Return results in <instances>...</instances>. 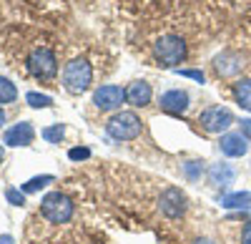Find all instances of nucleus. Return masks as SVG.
<instances>
[{
    "mask_svg": "<svg viewBox=\"0 0 251 244\" xmlns=\"http://www.w3.org/2000/svg\"><path fill=\"white\" fill-rule=\"evenodd\" d=\"M93 81V68L86 58H75L66 66L63 71V86H66L71 93H83Z\"/></svg>",
    "mask_w": 251,
    "mask_h": 244,
    "instance_id": "obj_1",
    "label": "nucleus"
},
{
    "mask_svg": "<svg viewBox=\"0 0 251 244\" xmlns=\"http://www.w3.org/2000/svg\"><path fill=\"white\" fill-rule=\"evenodd\" d=\"M40 214H43L50 224H66V221L73 217V201L66 194L53 191L40 201Z\"/></svg>",
    "mask_w": 251,
    "mask_h": 244,
    "instance_id": "obj_2",
    "label": "nucleus"
},
{
    "mask_svg": "<svg viewBox=\"0 0 251 244\" xmlns=\"http://www.w3.org/2000/svg\"><path fill=\"white\" fill-rule=\"evenodd\" d=\"M153 53H156L161 66L174 68L176 63H181V60L186 58V43L178 35H161L153 43Z\"/></svg>",
    "mask_w": 251,
    "mask_h": 244,
    "instance_id": "obj_3",
    "label": "nucleus"
},
{
    "mask_svg": "<svg viewBox=\"0 0 251 244\" xmlns=\"http://www.w3.org/2000/svg\"><path fill=\"white\" fill-rule=\"evenodd\" d=\"M106 129L116 141H133L141 134V118L131 111H121V113L108 118Z\"/></svg>",
    "mask_w": 251,
    "mask_h": 244,
    "instance_id": "obj_4",
    "label": "nucleus"
},
{
    "mask_svg": "<svg viewBox=\"0 0 251 244\" xmlns=\"http://www.w3.org/2000/svg\"><path fill=\"white\" fill-rule=\"evenodd\" d=\"M28 71H30L35 78H40V81L53 78V76L58 73V60H55L53 51H50V48H38V51H33L30 58H28Z\"/></svg>",
    "mask_w": 251,
    "mask_h": 244,
    "instance_id": "obj_5",
    "label": "nucleus"
},
{
    "mask_svg": "<svg viewBox=\"0 0 251 244\" xmlns=\"http://www.w3.org/2000/svg\"><path fill=\"white\" fill-rule=\"evenodd\" d=\"M199 124L208 134H221V131H226L228 126L234 124V113L228 108H224V106H211V108H206L199 116Z\"/></svg>",
    "mask_w": 251,
    "mask_h": 244,
    "instance_id": "obj_6",
    "label": "nucleus"
},
{
    "mask_svg": "<svg viewBox=\"0 0 251 244\" xmlns=\"http://www.w3.org/2000/svg\"><path fill=\"white\" fill-rule=\"evenodd\" d=\"M123 101H126V91L121 86H100L93 93V104L100 111H116V108H121Z\"/></svg>",
    "mask_w": 251,
    "mask_h": 244,
    "instance_id": "obj_7",
    "label": "nucleus"
},
{
    "mask_svg": "<svg viewBox=\"0 0 251 244\" xmlns=\"http://www.w3.org/2000/svg\"><path fill=\"white\" fill-rule=\"evenodd\" d=\"M161 212L166 217H171V219L181 217L186 212V194L181 189H176V187H169L161 194Z\"/></svg>",
    "mask_w": 251,
    "mask_h": 244,
    "instance_id": "obj_8",
    "label": "nucleus"
},
{
    "mask_svg": "<svg viewBox=\"0 0 251 244\" xmlns=\"http://www.w3.org/2000/svg\"><path fill=\"white\" fill-rule=\"evenodd\" d=\"M219 146H221V154L228 156V159H239L249 151V138L244 134H224L221 141H219Z\"/></svg>",
    "mask_w": 251,
    "mask_h": 244,
    "instance_id": "obj_9",
    "label": "nucleus"
},
{
    "mask_svg": "<svg viewBox=\"0 0 251 244\" xmlns=\"http://www.w3.org/2000/svg\"><path fill=\"white\" fill-rule=\"evenodd\" d=\"M158 104L166 113H183L188 108V93L181 91V88H171V91H166L161 96Z\"/></svg>",
    "mask_w": 251,
    "mask_h": 244,
    "instance_id": "obj_10",
    "label": "nucleus"
},
{
    "mask_svg": "<svg viewBox=\"0 0 251 244\" xmlns=\"http://www.w3.org/2000/svg\"><path fill=\"white\" fill-rule=\"evenodd\" d=\"M214 68H216V73H219V76H224V78H231V76H236V73L244 68V63H241V55H239V53L226 51V53L216 55V60H214Z\"/></svg>",
    "mask_w": 251,
    "mask_h": 244,
    "instance_id": "obj_11",
    "label": "nucleus"
},
{
    "mask_svg": "<svg viewBox=\"0 0 251 244\" xmlns=\"http://www.w3.org/2000/svg\"><path fill=\"white\" fill-rule=\"evenodd\" d=\"M33 136H35L33 126L23 121V124H15L13 129L5 131L3 144H8V146H28V144H33Z\"/></svg>",
    "mask_w": 251,
    "mask_h": 244,
    "instance_id": "obj_12",
    "label": "nucleus"
},
{
    "mask_svg": "<svg viewBox=\"0 0 251 244\" xmlns=\"http://www.w3.org/2000/svg\"><path fill=\"white\" fill-rule=\"evenodd\" d=\"M151 96H153V91L146 81H136V83H131L128 88H126V101L133 104V106H149Z\"/></svg>",
    "mask_w": 251,
    "mask_h": 244,
    "instance_id": "obj_13",
    "label": "nucleus"
},
{
    "mask_svg": "<svg viewBox=\"0 0 251 244\" xmlns=\"http://www.w3.org/2000/svg\"><path fill=\"white\" fill-rule=\"evenodd\" d=\"M234 166L231 164H214L211 169H208V181L216 187V189H226L228 184H234Z\"/></svg>",
    "mask_w": 251,
    "mask_h": 244,
    "instance_id": "obj_14",
    "label": "nucleus"
},
{
    "mask_svg": "<svg viewBox=\"0 0 251 244\" xmlns=\"http://www.w3.org/2000/svg\"><path fill=\"white\" fill-rule=\"evenodd\" d=\"M251 204V194L249 191H231L221 196V207L226 209H246Z\"/></svg>",
    "mask_w": 251,
    "mask_h": 244,
    "instance_id": "obj_15",
    "label": "nucleus"
},
{
    "mask_svg": "<svg viewBox=\"0 0 251 244\" xmlns=\"http://www.w3.org/2000/svg\"><path fill=\"white\" fill-rule=\"evenodd\" d=\"M234 98H236V104L246 111H251V78L246 81H239V83L234 86Z\"/></svg>",
    "mask_w": 251,
    "mask_h": 244,
    "instance_id": "obj_16",
    "label": "nucleus"
},
{
    "mask_svg": "<svg viewBox=\"0 0 251 244\" xmlns=\"http://www.w3.org/2000/svg\"><path fill=\"white\" fill-rule=\"evenodd\" d=\"M15 98H18V91H15V86L10 83L8 78H3V76H0V104H13Z\"/></svg>",
    "mask_w": 251,
    "mask_h": 244,
    "instance_id": "obj_17",
    "label": "nucleus"
},
{
    "mask_svg": "<svg viewBox=\"0 0 251 244\" xmlns=\"http://www.w3.org/2000/svg\"><path fill=\"white\" fill-rule=\"evenodd\" d=\"M48 184H53V176H50V174L35 176V179H30V181H25V184H23V191H25V194H33V191L43 189V187H48Z\"/></svg>",
    "mask_w": 251,
    "mask_h": 244,
    "instance_id": "obj_18",
    "label": "nucleus"
},
{
    "mask_svg": "<svg viewBox=\"0 0 251 244\" xmlns=\"http://www.w3.org/2000/svg\"><path fill=\"white\" fill-rule=\"evenodd\" d=\"M25 101L33 106V108H48L53 101H50V96H43V93H28L25 96Z\"/></svg>",
    "mask_w": 251,
    "mask_h": 244,
    "instance_id": "obj_19",
    "label": "nucleus"
},
{
    "mask_svg": "<svg viewBox=\"0 0 251 244\" xmlns=\"http://www.w3.org/2000/svg\"><path fill=\"white\" fill-rule=\"evenodd\" d=\"M183 171H186V176L191 181H199L201 174H203V164L201 161H188V164H183Z\"/></svg>",
    "mask_w": 251,
    "mask_h": 244,
    "instance_id": "obj_20",
    "label": "nucleus"
},
{
    "mask_svg": "<svg viewBox=\"0 0 251 244\" xmlns=\"http://www.w3.org/2000/svg\"><path fill=\"white\" fill-rule=\"evenodd\" d=\"M63 134H66V129H63L60 124H55L50 129H43V138L48 141V144H58V141L63 138Z\"/></svg>",
    "mask_w": 251,
    "mask_h": 244,
    "instance_id": "obj_21",
    "label": "nucleus"
},
{
    "mask_svg": "<svg viewBox=\"0 0 251 244\" xmlns=\"http://www.w3.org/2000/svg\"><path fill=\"white\" fill-rule=\"evenodd\" d=\"M5 196H8V201H10L13 207L25 204V191H20V189H8V191H5Z\"/></svg>",
    "mask_w": 251,
    "mask_h": 244,
    "instance_id": "obj_22",
    "label": "nucleus"
},
{
    "mask_svg": "<svg viewBox=\"0 0 251 244\" xmlns=\"http://www.w3.org/2000/svg\"><path fill=\"white\" fill-rule=\"evenodd\" d=\"M176 73H178V76H186V78H194V81H199V83H203V71H199V68H176Z\"/></svg>",
    "mask_w": 251,
    "mask_h": 244,
    "instance_id": "obj_23",
    "label": "nucleus"
},
{
    "mask_svg": "<svg viewBox=\"0 0 251 244\" xmlns=\"http://www.w3.org/2000/svg\"><path fill=\"white\" fill-rule=\"evenodd\" d=\"M68 156H71L73 161H80V159H88V156H91V151H88V149H71V151H68Z\"/></svg>",
    "mask_w": 251,
    "mask_h": 244,
    "instance_id": "obj_24",
    "label": "nucleus"
},
{
    "mask_svg": "<svg viewBox=\"0 0 251 244\" xmlns=\"http://www.w3.org/2000/svg\"><path fill=\"white\" fill-rule=\"evenodd\" d=\"M241 244H251V221H246V227L241 232Z\"/></svg>",
    "mask_w": 251,
    "mask_h": 244,
    "instance_id": "obj_25",
    "label": "nucleus"
},
{
    "mask_svg": "<svg viewBox=\"0 0 251 244\" xmlns=\"http://www.w3.org/2000/svg\"><path fill=\"white\" fill-rule=\"evenodd\" d=\"M241 134L251 141V118H244V121H241Z\"/></svg>",
    "mask_w": 251,
    "mask_h": 244,
    "instance_id": "obj_26",
    "label": "nucleus"
},
{
    "mask_svg": "<svg viewBox=\"0 0 251 244\" xmlns=\"http://www.w3.org/2000/svg\"><path fill=\"white\" fill-rule=\"evenodd\" d=\"M0 244H15V239L10 234H3V237H0Z\"/></svg>",
    "mask_w": 251,
    "mask_h": 244,
    "instance_id": "obj_27",
    "label": "nucleus"
},
{
    "mask_svg": "<svg viewBox=\"0 0 251 244\" xmlns=\"http://www.w3.org/2000/svg\"><path fill=\"white\" fill-rule=\"evenodd\" d=\"M3 159H5V154H3V146H0V164H3Z\"/></svg>",
    "mask_w": 251,
    "mask_h": 244,
    "instance_id": "obj_28",
    "label": "nucleus"
},
{
    "mask_svg": "<svg viewBox=\"0 0 251 244\" xmlns=\"http://www.w3.org/2000/svg\"><path fill=\"white\" fill-rule=\"evenodd\" d=\"M3 121H5V113H3V111H0V126H3Z\"/></svg>",
    "mask_w": 251,
    "mask_h": 244,
    "instance_id": "obj_29",
    "label": "nucleus"
},
{
    "mask_svg": "<svg viewBox=\"0 0 251 244\" xmlns=\"http://www.w3.org/2000/svg\"><path fill=\"white\" fill-rule=\"evenodd\" d=\"M196 244H211V242H208V239H199Z\"/></svg>",
    "mask_w": 251,
    "mask_h": 244,
    "instance_id": "obj_30",
    "label": "nucleus"
}]
</instances>
